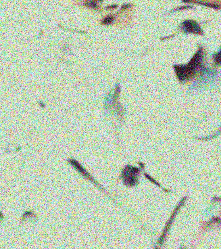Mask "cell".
Listing matches in <instances>:
<instances>
[{"mask_svg":"<svg viewBox=\"0 0 221 249\" xmlns=\"http://www.w3.org/2000/svg\"><path fill=\"white\" fill-rule=\"evenodd\" d=\"M185 26L187 30L189 32H196L198 30L197 25L193 22L188 21L185 23Z\"/></svg>","mask_w":221,"mask_h":249,"instance_id":"cell-1","label":"cell"},{"mask_svg":"<svg viewBox=\"0 0 221 249\" xmlns=\"http://www.w3.org/2000/svg\"><path fill=\"white\" fill-rule=\"evenodd\" d=\"M215 60L216 63L221 64V51L216 55Z\"/></svg>","mask_w":221,"mask_h":249,"instance_id":"cell-2","label":"cell"},{"mask_svg":"<svg viewBox=\"0 0 221 249\" xmlns=\"http://www.w3.org/2000/svg\"><path fill=\"white\" fill-rule=\"evenodd\" d=\"M111 18H110V17H108L107 18H106V19H105V20H104L103 22H104V23L105 24H107L110 23V22L111 21Z\"/></svg>","mask_w":221,"mask_h":249,"instance_id":"cell-3","label":"cell"}]
</instances>
